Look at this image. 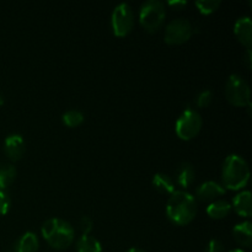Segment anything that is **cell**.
<instances>
[{
	"instance_id": "6da1fadb",
	"label": "cell",
	"mask_w": 252,
	"mask_h": 252,
	"mask_svg": "<svg viewBox=\"0 0 252 252\" xmlns=\"http://www.w3.org/2000/svg\"><path fill=\"white\" fill-rule=\"evenodd\" d=\"M197 214V199L186 191H175L166 203V216L176 225H187Z\"/></svg>"
},
{
	"instance_id": "7a4b0ae2",
	"label": "cell",
	"mask_w": 252,
	"mask_h": 252,
	"mask_svg": "<svg viewBox=\"0 0 252 252\" xmlns=\"http://www.w3.org/2000/svg\"><path fill=\"white\" fill-rule=\"evenodd\" d=\"M250 169L245 160L236 154L229 155L223 165V185L231 191H239L248 185Z\"/></svg>"
},
{
	"instance_id": "3957f363",
	"label": "cell",
	"mask_w": 252,
	"mask_h": 252,
	"mask_svg": "<svg viewBox=\"0 0 252 252\" xmlns=\"http://www.w3.org/2000/svg\"><path fill=\"white\" fill-rule=\"evenodd\" d=\"M42 235L52 248L64 250L73 244L74 229L63 219L52 218L42 225Z\"/></svg>"
},
{
	"instance_id": "277c9868",
	"label": "cell",
	"mask_w": 252,
	"mask_h": 252,
	"mask_svg": "<svg viewBox=\"0 0 252 252\" xmlns=\"http://www.w3.org/2000/svg\"><path fill=\"white\" fill-rule=\"evenodd\" d=\"M225 96L229 102L236 107H250L251 91L250 86L243 76L233 74L229 76L225 85Z\"/></svg>"
},
{
	"instance_id": "5b68a950",
	"label": "cell",
	"mask_w": 252,
	"mask_h": 252,
	"mask_svg": "<svg viewBox=\"0 0 252 252\" xmlns=\"http://www.w3.org/2000/svg\"><path fill=\"white\" fill-rule=\"evenodd\" d=\"M165 16H166L165 5L159 0H148L140 7V25L148 32H157L164 24Z\"/></svg>"
},
{
	"instance_id": "8992f818",
	"label": "cell",
	"mask_w": 252,
	"mask_h": 252,
	"mask_svg": "<svg viewBox=\"0 0 252 252\" xmlns=\"http://www.w3.org/2000/svg\"><path fill=\"white\" fill-rule=\"evenodd\" d=\"M203 121L197 111L187 108L180 115L176 121V134L182 140H191L196 137L201 130Z\"/></svg>"
},
{
	"instance_id": "52a82bcc",
	"label": "cell",
	"mask_w": 252,
	"mask_h": 252,
	"mask_svg": "<svg viewBox=\"0 0 252 252\" xmlns=\"http://www.w3.org/2000/svg\"><path fill=\"white\" fill-rule=\"evenodd\" d=\"M112 31L115 36L125 37L132 31L133 25H134V17H133L132 7L127 2L117 5L112 12Z\"/></svg>"
},
{
	"instance_id": "ba28073f",
	"label": "cell",
	"mask_w": 252,
	"mask_h": 252,
	"mask_svg": "<svg viewBox=\"0 0 252 252\" xmlns=\"http://www.w3.org/2000/svg\"><path fill=\"white\" fill-rule=\"evenodd\" d=\"M193 33L191 22L185 19H176L165 29V42L167 44H182L189 41Z\"/></svg>"
},
{
	"instance_id": "9c48e42d",
	"label": "cell",
	"mask_w": 252,
	"mask_h": 252,
	"mask_svg": "<svg viewBox=\"0 0 252 252\" xmlns=\"http://www.w3.org/2000/svg\"><path fill=\"white\" fill-rule=\"evenodd\" d=\"M5 154L11 161H19L25 154L24 138L20 134H11L4 142Z\"/></svg>"
},
{
	"instance_id": "30bf717a",
	"label": "cell",
	"mask_w": 252,
	"mask_h": 252,
	"mask_svg": "<svg viewBox=\"0 0 252 252\" xmlns=\"http://www.w3.org/2000/svg\"><path fill=\"white\" fill-rule=\"evenodd\" d=\"M225 193V189L216 181H207L197 189L196 197L201 202H212Z\"/></svg>"
},
{
	"instance_id": "8fae6325",
	"label": "cell",
	"mask_w": 252,
	"mask_h": 252,
	"mask_svg": "<svg viewBox=\"0 0 252 252\" xmlns=\"http://www.w3.org/2000/svg\"><path fill=\"white\" fill-rule=\"evenodd\" d=\"M234 32H235L236 38L239 39L241 44L246 47L248 49H251L252 46V21L251 17L244 16L240 17L235 22L234 26Z\"/></svg>"
},
{
	"instance_id": "7c38bea8",
	"label": "cell",
	"mask_w": 252,
	"mask_h": 252,
	"mask_svg": "<svg viewBox=\"0 0 252 252\" xmlns=\"http://www.w3.org/2000/svg\"><path fill=\"white\" fill-rule=\"evenodd\" d=\"M233 207L235 209L236 213L241 217H249L252 216V203H251V192L250 191H243L235 196L233 201Z\"/></svg>"
},
{
	"instance_id": "4fadbf2b",
	"label": "cell",
	"mask_w": 252,
	"mask_h": 252,
	"mask_svg": "<svg viewBox=\"0 0 252 252\" xmlns=\"http://www.w3.org/2000/svg\"><path fill=\"white\" fill-rule=\"evenodd\" d=\"M233 235L236 243L241 246L250 248L252 245V224L251 221H243L233 229Z\"/></svg>"
},
{
	"instance_id": "5bb4252c",
	"label": "cell",
	"mask_w": 252,
	"mask_h": 252,
	"mask_svg": "<svg viewBox=\"0 0 252 252\" xmlns=\"http://www.w3.org/2000/svg\"><path fill=\"white\" fill-rule=\"evenodd\" d=\"M38 238L32 231H27L15 244V252H37L38 250Z\"/></svg>"
},
{
	"instance_id": "9a60e30c",
	"label": "cell",
	"mask_w": 252,
	"mask_h": 252,
	"mask_svg": "<svg viewBox=\"0 0 252 252\" xmlns=\"http://www.w3.org/2000/svg\"><path fill=\"white\" fill-rule=\"evenodd\" d=\"M194 176L196 172L189 162H182L176 171V181L182 189H189L193 184Z\"/></svg>"
},
{
	"instance_id": "2e32d148",
	"label": "cell",
	"mask_w": 252,
	"mask_h": 252,
	"mask_svg": "<svg viewBox=\"0 0 252 252\" xmlns=\"http://www.w3.org/2000/svg\"><path fill=\"white\" fill-rule=\"evenodd\" d=\"M153 186L161 194H170L171 196L176 191L171 177L169 175L160 174V172L159 174H155L154 177H153Z\"/></svg>"
},
{
	"instance_id": "e0dca14e",
	"label": "cell",
	"mask_w": 252,
	"mask_h": 252,
	"mask_svg": "<svg viewBox=\"0 0 252 252\" xmlns=\"http://www.w3.org/2000/svg\"><path fill=\"white\" fill-rule=\"evenodd\" d=\"M231 204L226 201H214L207 208V214L211 217L212 219H223L230 213L231 211Z\"/></svg>"
},
{
	"instance_id": "ac0fdd59",
	"label": "cell",
	"mask_w": 252,
	"mask_h": 252,
	"mask_svg": "<svg viewBox=\"0 0 252 252\" xmlns=\"http://www.w3.org/2000/svg\"><path fill=\"white\" fill-rule=\"evenodd\" d=\"M78 252H102V246L97 239L90 235H83L76 243Z\"/></svg>"
},
{
	"instance_id": "d6986e66",
	"label": "cell",
	"mask_w": 252,
	"mask_h": 252,
	"mask_svg": "<svg viewBox=\"0 0 252 252\" xmlns=\"http://www.w3.org/2000/svg\"><path fill=\"white\" fill-rule=\"evenodd\" d=\"M16 177V169L10 164H0V191H5L6 187L14 182Z\"/></svg>"
},
{
	"instance_id": "ffe728a7",
	"label": "cell",
	"mask_w": 252,
	"mask_h": 252,
	"mask_svg": "<svg viewBox=\"0 0 252 252\" xmlns=\"http://www.w3.org/2000/svg\"><path fill=\"white\" fill-rule=\"evenodd\" d=\"M62 121H63L66 127H78L84 122V115L78 110H70L64 113Z\"/></svg>"
},
{
	"instance_id": "44dd1931",
	"label": "cell",
	"mask_w": 252,
	"mask_h": 252,
	"mask_svg": "<svg viewBox=\"0 0 252 252\" xmlns=\"http://www.w3.org/2000/svg\"><path fill=\"white\" fill-rule=\"evenodd\" d=\"M196 6L201 14L211 15L220 6V1L219 0H198L196 1Z\"/></svg>"
},
{
	"instance_id": "7402d4cb",
	"label": "cell",
	"mask_w": 252,
	"mask_h": 252,
	"mask_svg": "<svg viewBox=\"0 0 252 252\" xmlns=\"http://www.w3.org/2000/svg\"><path fill=\"white\" fill-rule=\"evenodd\" d=\"M11 199L6 191H0V216H5L10 211Z\"/></svg>"
},
{
	"instance_id": "603a6c76",
	"label": "cell",
	"mask_w": 252,
	"mask_h": 252,
	"mask_svg": "<svg viewBox=\"0 0 252 252\" xmlns=\"http://www.w3.org/2000/svg\"><path fill=\"white\" fill-rule=\"evenodd\" d=\"M212 102V91L211 90H204L202 93H199V95L197 96L196 103L198 107L204 108L207 106L211 105Z\"/></svg>"
},
{
	"instance_id": "cb8c5ba5",
	"label": "cell",
	"mask_w": 252,
	"mask_h": 252,
	"mask_svg": "<svg viewBox=\"0 0 252 252\" xmlns=\"http://www.w3.org/2000/svg\"><path fill=\"white\" fill-rule=\"evenodd\" d=\"M79 226H80V230L83 231V235H89V233L93 230V220H91L90 217H81L80 221H79Z\"/></svg>"
},
{
	"instance_id": "d4e9b609",
	"label": "cell",
	"mask_w": 252,
	"mask_h": 252,
	"mask_svg": "<svg viewBox=\"0 0 252 252\" xmlns=\"http://www.w3.org/2000/svg\"><path fill=\"white\" fill-rule=\"evenodd\" d=\"M206 252H225V249H224V245L220 241L213 239V240L209 241Z\"/></svg>"
},
{
	"instance_id": "484cf974",
	"label": "cell",
	"mask_w": 252,
	"mask_h": 252,
	"mask_svg": "<svg viewBox=\"0 0 252 252\" xmlns=\"http://www.w3.org/2000/svg\"><path fill=\"white\" fill-rule=\"evenodd\" d=\"M169 5L176 10H181L186 6L187 1L186 0H174V1H169Z\"/></svg>"
},
{
	"instance_id": "4316f807",
	"label": "cell",
	"mask_w": 252,
	"mask_h": 252,
	"mask_svg": "<svg viewBox=\"0 0 252 252\" xmlns=\"http://www.w3.org/2000/svg\"><path fill=\"white\" fill-rule=\"evenodd\" d=\"M245 65L248 69H251L252 66V54H251V49H246V53H245Z\"/></svg>"
},
{
	"instance_id": "83f0119b",
	"label": "cell",
	"mask_w": 252,
	"mask_h": 252,
	"mask_svg": "<svg viewBox=\"0 0 252 252\" xmlns=\"http://www.w3.org/2000/svg\"><path fill=\"white\" fill-rule=\"evenodd\" d=\"M127 252H145V251L140 250V249H137V248H132V249H129Z\"/></svg>"
},
{
	"instance_id": "f1b7e54d",
	"label": "cell",
	"mask_w": 252,
	"mask_h": 252,
	"mask_svg": "<svg viewBox=\"0 0 252 252\" xmlns=\"http://www.w3.org/2000/svg\"><path fill=\"white\" fill-rule=\"evenodd\" d=\"M4 105V96H2V94L0 93V106Z\"/></svg>"
},
{
	"instance_id": "f546056e",
	"label": "cell",
	"mask_w": 252,
	"mask_h": 252,
	"mask_svg": "<svg viewBox=\"0 0 252 252\" xmlns=\"http://www.w3.org/2000/svg\"><path fill=\"white\" fill-rule=\"evenodd\" d=\"M230 252H245V251H243V250H241V249H235V250H233V251H230Z\"/></svg>"
}]
</instances>
